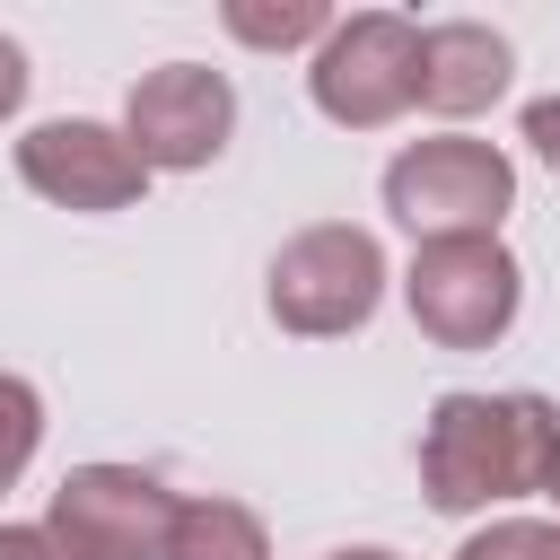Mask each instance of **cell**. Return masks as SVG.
Wrapping results in <instances>:
<instances>
[{
	"label": "cell",
	"mask_w": 560,
	"mask_h": 560,
	"mask_svg": "<svg viewBox=\"0 0 560 560\" xmlns=\"http://www.w3.org/2000/svg\"><path fill=\"white\" fill-rule=\"evenodd\" d=\"M420 490L438 516H490L508 499L560 508V402H542V394H438L420 420Z\"/></svg>",
	"instance_id": "obj_1"
},
{
	"label": "cell",
	"mask_w": 560,
	"mask_h": 560,
	"mask_svg": "<svg viewBox=\"0 0 560 560\" xmlns=\"http://www.w3.org/2000/svg\"><path fill=\"white\" fill-rule=\"evenodd\" d=\"M385 210H394V228H411V245L499 236V219L516 210V158L499 140H472V131L402 140L385 158Z\"/></svg>",
	"instance_id": "obj_2"
},
{
	"label": "cell",
	"mask_w": 560,
	"mask_h": 560,
	"mask_svg": "<svg viewBox=\"0 0 560 560\" xmlns=\"http://www.w3.org/2000/svg\"><path fill=\"white\" fill-rule=\"evenodd\" d=\"M385 245L368 236V228H350V219H315V228H298L280 254H271V271H262V306H271V324L280 332H298V341H341V332H359L376 306H385Z\"/></svg>",
	"instance_id": "obj_3"
},
{
	"label": "cell",
	"mask_w": 560,
	"mask_h": 560,
	"mask_svg": "<svg viewBox=\"0 0 560 560\" xmlns=\"http://www.w3.org/2000/svg\"><path fill=\"white\" fill-rule=\"evenodd\" d=\"M402 306L438 350H490L508 341L516 306H525V262L499 236H438L411 245L402 262Z\"/></svg>",
	"instance_id": "obj_4"
},
{
	"label": "cell",
	"mask_w": 560,
	"mask_h": 560,
	"mask_svg": "<svg viewBox=\"0 0 560 560\" xmlns=\"http://www.w3.org/2000/svg\"><path fill=\"white\" fill-rule=\"evenodd\" d=\"M306 96L324 122L341 131H385L420 105V26L402 9H359V18H332V35L315 44V70H306Z\"/></svg>",
	"instance_id": "obj_5"
},
{
	"label": "cell",
	"mask_w": 560,
	"mask_h": 560,
	"mask_svg": "<svg viewBox=\"0 0 560 560\" xmlns=\"http://www.w3.org/2000/svg\"><path fill=\"white\" fill-rule=\"evenodd\" d=\"M228 131H236V88L210 61H158L122 96V140L140 149L149 175H201V166H219Z\"/></svg>",
	"instance_id": "obj_6"
},
{
	"label": "cell",
	"mask_w": 560,
	"mask_h": 560,
	"mask_svg": "<svg viewBox=\"0 0 560 560\" xmlns=\"http://www.w3.org/2000/svg\"><path fill=\"white\" fill-rule=\"evenodd\" d=\"M44 525L79 551V560H166V525H175V490L140 464H70Z\"/></svg>",
	"instance_id": "obj_7"
},
{
	"label": "cell",
	"mask_w": 560,
	"mask_h": 560,
	"mask_svg": "<svg viewBox=\"0 0 560 560\" xmlns=\"http://www.w3.org/2000/svg\"><path fill=\"white\" fill-rule=\"evenodd\" d=\"M18 175H26V192H44L52 210H88V219L131 210V201L149 192V166H140V149L122 140V122H88V114L35 122V131L18 140Z\"/></svg>",
	"instance_id": "obj_8"
},
{
	"label": "cell",
	"mask_w": 560,
	"mask_h": 560,
	"mask_svg": "<svg viewBox=\"0 0 560 560\" xmlns=\"http://www.w3.org/2000/svg\"><path fill=\"white\" fill-rule=\"evenodd\" d=\"M516 79V44L490 26V18H438L420 26V105L438 122H472L508 96Z\"/></svg>",
	"instance_id": "obj_9"
},
{
	"label": "cell",
	"mask_w": 560,
	"mask_h": 560,
	"mask_svg": "<svg viewBox=\"0 0 560 560\" xmlns=\"http://www.w3.org/2000/svg\"><path fill=\"white\" fill-rule=\"evenodd\" d=\"M166 560H271V534L245 499H175Z\"/></svg>",
	"instance_id": "obj_10"
},
{
	"label": "cell",
	"mask_w": 560,
	"mask_h": 560,
	"mask_svg": "<svg viewBox=\"0 0 560 560\" xmlns=\"http://www.w3.org/2000/svg\"><path fill=\"white\" fill-rule=\"evenodd\" d=\"M219 26L254 52H298V44H324L332 35V9L324 0H228Z\"/></svg>",
	"instance_id": "obj_11"
},
{
	"label": "cell",
	"mask_w": 560,
	"mask_h": 560,
	"mask_svg": "<svg viewBox=\"0 0 560 560\" xmlns=\"http://www.w3.org/2000/svg\"><path fill=\"white\" fill-rule=\"evenodd\" d=\"M35 446H44V394L18 368H0V490H18V472L35 464Z\"/></svg>",
	"instance_id": "obj_12"
},
{
	"label": "cell",
	"mask_w": 560,
	"mask_h": 560,
	"mask_svg": "<svg viewBox=\"0 0 560 560\" xmlns=\"http://www.w3.org/2000/svg\"><path fill=\"white\" fill-rule=\"evenodd\" d=\"M455 560H560V516H490L455 542Z\"/></svg>",
	"instance_id": "obj_13"
},
{
	"label": "cell",
	"mask_w": 560,
	"mask_h": 560,
	"mask_svg": "<svg viewBox=\"0 0 560 560\" xmlns=\"http://www.w3.org/2000/svg\"><path fill=\"white\" fill-rule=\"evenodd\" d=\"M0 560H79L44 516H18V525H0Z\"/></svg>",
	"instance_id": "obj_14"
},
{
	"label": "cell",
	"mask_w": 560,
	"mask_h": 560,
	"mask_svg": "<svg viewBox=\"0 0 560 560\" xmlns=\"http://www.w3.org/2000/svg\"><path fill=\"white\" fill-rule=\"evenodd\" d=\"M516 131H525V149H534V158H542V166L560 175V96H534Z\"/></svg>",
	"instance_id": "obj_15"
},
{
	"label": "cell",
	"mask_w": 560,
	"mask_h": 560,
	"mask_svg": "<svg viewBox=\"0 0 560 560\" xmlns=\"http://www.w3.org/2000/svg\"><path fill=\"white\" fill-rule=\"evenodd\" d=\"M26 79H35V70H26V44H18V35H0V122L26 105Z\"/></svg>",
	"instance_id": "obj_16"
},
{
	"label": "cell",
	"mask_w": 560,
	"mask_h": 560,
	"mask_svg": "<svg viewBox=\"0 0 560 560\" xmlns=\"http://www.w3.org/2000/svg\"><path fill=\"white\" fill-rule=\"evenodd\" d=\"M324 560H402V551H385V542H341V551H324Z\"/></svg>",
	"instance_id": "obj_17"
}]
</instances>
